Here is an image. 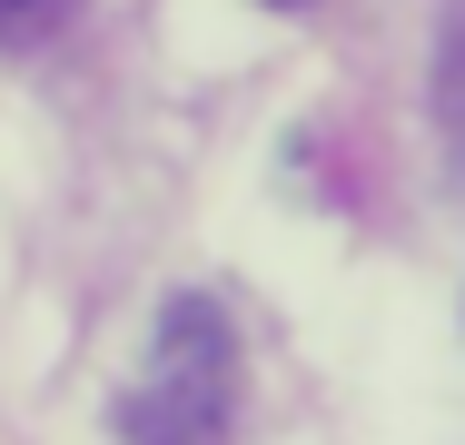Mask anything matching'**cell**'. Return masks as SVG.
Listing matches in <instances>:
<instances>
[{"label": "cell", "instance_id": "2", "mask_svg": "<svg viewBox=\"0 0 465 445\" xmlns=\"http://www.w3.org/2000/svg\"><path fill=\"white\" fill-rule=\"evenodd\" d=\"M70 10H80V0H0V50H20V40H50Z\"/></svg>", "mask_w": 465, "mask_h": 445}, {"label": "cell", "instance_id": "3", "mask_svg": "<svg viewBox=\"0 0 465 445\" xmlns=\"http://www.w3.org/2000/svg\"><path fill=\"white\" fill-rule=\"evenodd\" d=\"M287 10H307V0H287Z\"/></svg>", "mask_w": 465, "mask_h": 445}, {"label": "cell", "instance_id": "1", "mask_svg": "<svg viewBox=\"0 0 465 445\" xmlns=\"http://www.w3.org/2000/svg\"><path fill=\"white\" fill-rule=\"evenodd\" d=\"M228 406H238L228 317H218V297L188 287V297H169V317H159V347H149V376L119 406V436L129 445H218L228 436Z\"/></svg>", "mask_w": 465, "mask_h": 445}]
</instances>
